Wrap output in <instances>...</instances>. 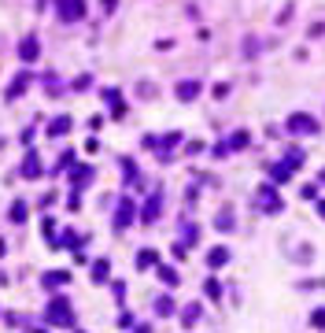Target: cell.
<instances>
[{"instance_id":"obj_1","label":"cell","mask_w":325,"mask_h":333,"mask_svg":"<svg viewBox=\"0 0 325 333\" xmlns=\"http://www.w3.org/2000/svg\"><path fill=\"white\" fill-rule=\"evenodd\" d=\"M292 130H296V133H300V130H303V133H314V122H310V119H292Z\"/></svg>"},{"instance_id":"obj_2","label":"cell","mask_w":325,"mask_h":333,"mask_svg":"<svg viewBox=\"0 0 325 333\" xmlns=\"http://www.w3.org/2000/svg\"><path fill=\"white\" fill-rule=\"evenodd\" d=\"M314 326H318V329H325V311H314Z\"/></svg>"}]
</instances>
